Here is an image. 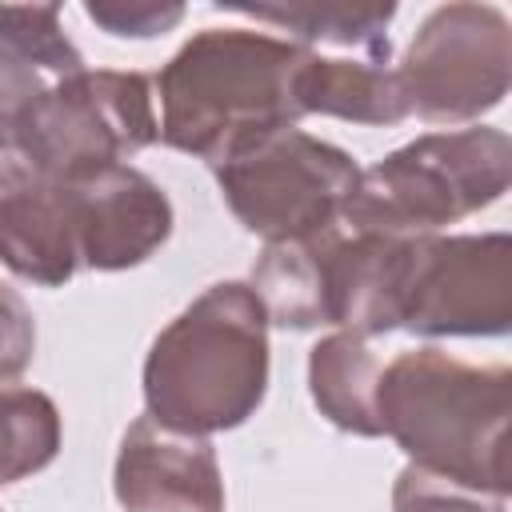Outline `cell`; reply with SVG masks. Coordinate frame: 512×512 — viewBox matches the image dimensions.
Returning <instances> with one entry per match:
<instances>
[{
  "label": "cell",
  "mask_w": 512,
  "mask_h": 512,
  "mask_svg": "<svg viewBox=\"0 0 512 512\" xmlns=\"http://www.w3.org/2000/svg\"><path fill=\"white\" fill-rule=\"evenodd\" d=\"M56 80L44 76L28 56H20L8 40H0V152H20L16 136L32 112V104Z\"/></svg>",
  "instance_id": "obj_20"
},
{
  "label": "cell",
  "mask_w": 512,
  "mask_h": 512,
  "mask_svg": "<svg viewBox=\"0 0 512 512\" xmlns=\"http://www.w3.org/2000/svg\"><path fill=\"white\" fill-rule=\"evenodd\" d=\"M408 116L468 128L504 104L512 88V24L496 4L456 0L432 8L400 68Z\"/></svg>",
  "instance_id": "obj_7"
},
{
  "label": "cell",
  "mask_w": 512,
  "mask_h": 512,
  "mask_svg": "<svg viewBox=\"0 0 512 512\" xmlns=\"http://www.w3.org/2000/svg\"><path fill=\"white\" fill-rule=\"evenodd\" d=\"M268 392V316L244 280L204 288L144 356L148 416L212 436L240 428Z\"/></svg>",
  "instance_id": "obj_3"
},
{
  "label": "cell",
  "mask_w": 512,
  "mask_h": 512,
  "mask_svg": "<svg viewBox=\"0 0 512 512\" xmlns=\"http://www.w3.org/2000/svg\"><path fill=\"white\" fill-rule=\"evenodd\" d=\"M0 264L40 288H64L84 268L64 184L32 176L0 196Z\"/></svg>",
  "instance_id": "obj_12"
},
{
  "label": "cell",
  "mask_w": 512,
  "mask_h": 512,
  "mask_svg": "<svg viewBox=\"0 0 512 512\" xmlns=\"http://www.w3.org/2000/svg\"><path fill=\"white\" fill-rule=\"evenodd\" d=\"M392 512H504V500L408 464L392 484Z\"/></svg>",
  "instance_id": "obj_19"
},
{
  "label": "cell",
  "mask_w": 512,
  "mask_h": 512,
  "mask_svg": "<svg viewBox=\"0 0 512 512\" xmlns=\"http://www.w3.org/2000/svg\"><path fill=\"white\" fill-rule=\"evenodd\" d=\"M400 328L416 336H504L512 328L508 232L420 236Z\"/></svg>",
  "instance_id": "obj_8"
},
{
  "label": "cell",
  "mask_w": 512,
  "mask_h": 512,
  "mask_svg": "<svg viewBox=\"0 0 512 512\" xmlns=\"http://www.w3.org/2000/svg\"><path fill=\"white\" fill-rule=\"evenodd\" d=\"M212 172L240 228L272 244L340 228L360 164L304 128H284Z\"/></svg>",
  "instance_id": "obj_6"
},
{
  "label": "cell",
  "mask_w": 512,
  "mask_h": 512,
  "mask_svg": "<svg viewBox=\"0 0 512 512\" xmlns=\"http://www.w3.org/2000/svg\"><path fill=\"white\" fill-rule=\"evenodd\" d=\"M60 408L28 384H0V488L44 472L60 452Z\"/></svg>",
  "instance_id": "obj_17"
},
{
  "label": "cell",
  "mask_w": 512,
  "mask_h": 512,
  "mask_svg": "<svg viewBox=\"0 0 512 512\" xmlns=\"http://www.w3.org/2000/svg\"><path fill=\"white\" fill-rule=\"evenodd\" d=\"M336 232V228H332ZM332 232L308 240H272L252 264V292L268 324L312 332L328 328V240Z\"/></svg>",
  "instance_id": "obj_14"
},
{
  "label": "cell",
  "mask_w": 512,
  "mask_h": 512,
  "mask_svg": "<svg viewBox=\"0 0 512 512\" xmlns=\"http://www.w3.org/2000/svg\"><path fill=\"white\" fill-rule=\"evenodd\" d=\"M376 416L416 468L508 500V364H468L432 344L408 348L380 368Z\"/></svg>",
  "instance_id": "obj_2"
},
{
  "label": "cell",
  "mask_w": 512,
  "mask_h": 512,
  "mask_svg": "<svg viewBox=\"0 0 512 512\" xmlns=\"http://www.w3.org/2000/svg\"><path fill=\"white\" fill-rule=\"evenodd\" d=\"M112 492L124 512H224V476L208 436L136 416L120 440Z\"/></svg>",
  "instance_id": "obj_10"
},
{
  "label": "cell",
  "mask_w": 512,
  "mask_h": 512,
  "mask_svg": "<svg viewBox=\"0 0 512 512\" xmlns=\"http://www.w3.org/2000/svg\"><path fill=\"white\" fill-rule=\"evenodd\" d=\"M296 104L304 116H336L368 128H388L408 116L396 68L368 56L304 52L296 68Z\"/></svg>",
  "instance_id": "obj_13"
},
{
  "label": "cell",
  "mask_w": 512,
  "mask_h": 512,
  "mask_svg": "<svg viewBox=\"0 0 512 512\" xmlns=\"http://www.w3.org/2000/svg\"><path fill=\"white\" fill-rule=\"evenodd\" d=\"M236 12L288 32V40L308 52L340 48L368 60L392 56L388 24L396 4H236Z\"/></svg>",
  "instance_id": "obj_16"
},
{
  "label": "cell",
  "mask_w": 512,
  "mask_h": 512,
  "mask_svg": "<svg viewBox=\"0 0 512 512\" xmlns=\"http://www.w3.org/2000/svg\"><path fill=\"white\" fill-rule=\"evenodd\" d=\"M308 48L256 28H204L160 68V140L220 168L300 124L296 68Z\"/></svg>",
  "instance_id": "obj_1"
},
{
  "label": "cell",
  "mask_w": 512,
  "mask_h": 512,
  "mask_svg": "<svg viewBox=\"0 0 512 512\" xmlns=\"http://www.w3.org/2000/svg\"><path fill=\"white\" fill-rule=\"evenodd\" d=\"M80 264L92 272H124L144 264L172 236L168 192L132 164H112L84 180H68Z\"/></svg>",
  "instance_id": "obj_9"
},
{
  "label": "cell",
  "mask_w": 512,
  "mask_h": 512,
  "mask_svg": "<svg viewBox=\"0 0 512 512\" xmlns=\"http://www.w3.org/2000/svg\"><path fill=\"white\" fill-rule=\"evenodd\" d=\"M160 140L156 92L144 72L84 68L56 80L28 112L16 148L36 180H84Z\"/></svg>",
  "instance_id": "obj_5"
},
{
  "label": "cell",
  "mask_w": 512,
  "mask_h": 512,
  "mask_svg": "<svg viewBox=\"0 0 512 512\" xmlns=\"http://www.w3.org/2000/svg\"><path fill=\"white\" fill-rule=\"evenodd\" d=\"M0 40H8L52 80L84 72V56L68 40L56 4H0Z\"/></svg>",
  "instance_id": "obj_18"
},
{
  "label": "cell",
  "mask_w": 512,
  "mask_h": 512,
  "mask_svg": "<svg viewBox=\"0 0 512 512\" xmlns=\"http://www.w3.org/2000/svg\"><path fill=\"white\" fill-rule=\"evenodd\" d=\"M36 356V320L24 296L0 280V380H16Z\"/></svg>",
  "instance_id": "obj_22"
},
{
  "label": "cell",
  "mask_w": 512,
  "mask_h": 512,
  "mask_svg": "<svg viewBox=\"0 0 512 512\" xmlns=\"http://www.w3.org/2000/svg\"><path fill=\"white\" fill-rule=\"evenodd\" d=\"M84 16L104 28L108 36H132V40H152L172 32L184 20V4L168 0H88Z\"/></svg>",
  "instance_id": "obj_21"
},
{
  "label": "cell",
  "mask_w": 512,
  "mask_h": 512,
  "mask_svg": "<svg viewBox=\"0 0 512 512\" xmlns=\"http://www.w3.org/2000/svg\"><path fill=\"white\" fill-rule=\"evenodd\" d=\"M512 180V140L500 128L468 124L428 132L360 168L344 204V228L384 236H436L440 228L492 208Z\"/></svg>",
  "instance_id": "obj_4"
},
{
  "label": "cell",
  "mask_w": 512,
  "mask_h": 512,
  "mask_svg": "<svg viewBox=\"0 0 512 512\" xmlns=\"http://www.w3.org/2000/svg\"><path fill=\"white\" fill-rule=\"evenodd\" d=\"M416 240L340 224L328 240V328L364 340L396 332Z\"/></svg>",
  "instance_id": "obj_11"
},
{
  "label": "cell",
  "mask_w": 512,
  "mask_h": 512,
  "mask_svg": "<svg viewBox=\"0 0 512 512\" xmlns=\"http://www.w3.org/2000/svg\"><path fill=\"white\" fill-rule=\"evenodd\" d=\"M380 356L364 336L332 332L308 352V392L328 424L352 436H384L376 416Z\"/></svg>",
  "instance_id": "obj_15"
}]
</instances>
